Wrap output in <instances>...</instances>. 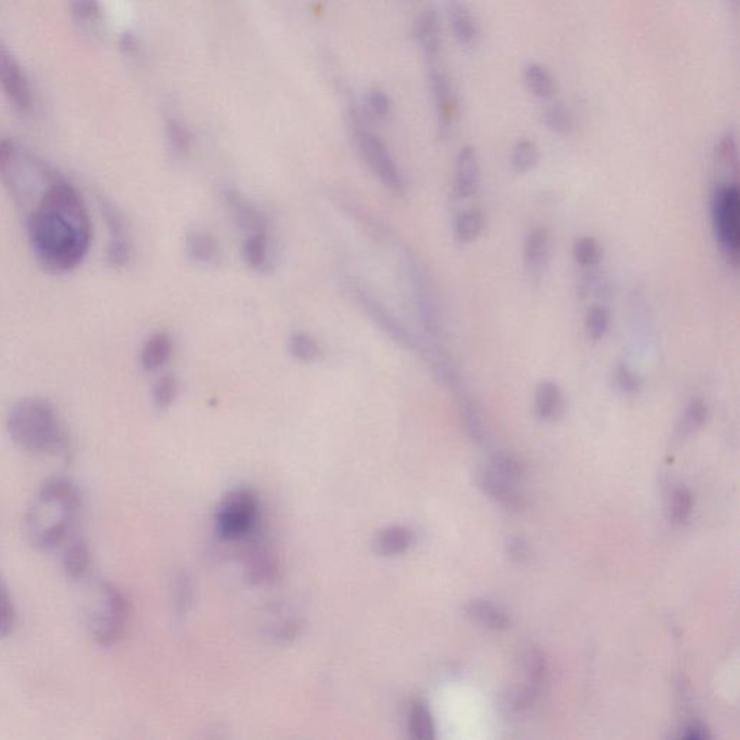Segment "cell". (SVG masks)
<instances>
[{"instance_id": "cell-13", "label": "cell", "mask_w": 740, "mask_h": 740, "mask_svg": "<svg viewBox=\"0 0 740 740\" xmlns=\"http://www.w3.org/2000/svg\"><path fill=\"white\" fill-rule=\"evenodd\" d=\"M225 201L235 225L239 227L240 232L245 233V236L269 235V223L265 214L242 193L235 188H229L225 191Z\"/></svg>"}, {"instance_id": "cell-23", "label": "cell", "mask_w": 740, "mask_h": 740, "mask_svg": "<svg viewBox=\"0 0 740 740\" xmlns=\"http://www.w3.org/2000/svg\"><path fill=\"white\" fill-rule=\"evenodd\" d=\"M185 251L199 264H213L219 259V246L209 233L191 230L185 238Z\"/></svg>"}, {"instance_id": "cell-22", "label": "cell", "mask_w": 740, "mask_h": 740, "mask_svg": "<svg viewBox=\"0 0 740 740\" xmlns=\"http://www.w3.org/2000/svg\"><path fill=\"white\" fill-rule=\"evenodd\" d=\"M242 256L245 264L253 271L265 272L271 269V248L269 235L245 236L242 246Z\"/></svg>"}, {"instance_id": "cell-17", "label": "cell", "mask_w": 740, "mask_h": 740, "mask_svg": "<svg viewBox=\"0 0 740 740\" xmlns=\"http://www.w3.org/2000/svg\"><path fill=\"white\" fill-rule=\"evenodd\" d=\"M480 488L485 490L490 498L496 499L508 509H519L522 506V496L516 489V482L508 477L499 475L489 466L483 467L477 476Z\"/></svg>"}, {"instance_id": "cell-30", "label": "cell", "mask_w": 740, "mask_h": 740, "mask_svg": "<svg viewBox=\"0 0 740 740\" xmlns=\"http://www.w3.org/2000/svg\"><path fill=\"white\" fill-rule=\"evenodd\" d=\"M412 542L410 529L404 527H392L386 529L379 537L378 547L381 554L398 555L407 551Z\"/></svg>"}, {"instance_id": "cell-34", "label": "cell", "mask_w": 740, "mask_h": 740, "mask_svg": "<svg viewBox=\"0 0 740 740\" xmlns=\"http://www.w3.org/2000/svg\"><path fill=\"white\" fill-rule=\"evenodd\" d=\"M573 256L574 261L583 268H593V266L599 264L600 258H602V248H600L596 239L582 236L574 242Z\"/></svg>"}, {"instance_id": "cell-41", "label": "cell", "mask_w": 740, "mask_h": 740, "mask_svg": "<svg viewBox=\"0 0 740 740\" xmlns=\"http://www.w3.org/2000/svg\"><path fill=\"white\" fill-rule=\"evenodd\" d=\"M525 670L528 675V686L540 691L547 678V664L540 651H529L525 657Z\"/></svg>"}, {"instance_id": "cell-37", "label": "cell", "mask_w": 740, "mask_h": 740, "mask_svg": "<svg viewBox=\"0 0 740 740\" xmlns=\"http://www.w3.org/2000/svg\"><path fill=\"white\" fill-rule=\"evenodd\" d=\"M610 313L608 307L602 304L593 305L586 316V331L590 339L599 342L608 333Z\"/></svg>"}, {"instance_id": "cell-35", "label": "cell", "mask_w": 740, "mask_h": 740, "mask_svg": "<svg viewBox=\"0 0 740 740\" xmlns=\"http://www.w3.org/2000/svg\"><path fill=\"white\" fill-rule=\"evenodd\" d=\"M538 162V149L534 142L522 139L515 145L512 152L511 165L516 174H525L531 171Z\"/></svg>"}, {"instance_id": "cell-31", "label": "cell", "mask_w": 740, "mask_h": 740, "mask_svg": "<svg viewBox=\"0 0 740 740\" xmlns=\"http://www.w3.org/2000/svg\"><path fill=\"white\" fill-rule=\"evenodd\" d=\"M410 733L417 740H430L434 738V723L431 719L430 710L423 701H415L410 713Z\"/></svg>"}, {"instance_id": "cell-43", "label": "cell", "mask_w": 740, "mask_h": 740, "mask_svg": "<svg viewBox=\"0 0 740 740\" xmlns=\"http://www.w3.org/2000/svg\"><path fill=\"white\" fill-rule=\"evenodd\" d=\"M615 379L616 386H618L622 394L635 395L641 389V379H639V376L626 363H621L616 368Z\"/></svg>"}, {"instance_id": "cell-28", "label": "cell", "mask_w": 740, "mask_h": 740, "mask_svg": "<svg viewBox=\"0 0 740 740\" xmlns=\"http://www.w3.org/2000/svg\"><path fill=\"white\" fill-rule=\"evenodd\" d=\"M459 407L460 415H462V421L464 430L469 434L473 440L480 441L485 436V428H483L482 414H480L479 407L470 395L460 392L459 394Z\"/></svg>"}, {"instance_id": "cell-38", "label": "cell", "mask_w": 740, "mask_h": 740, "mask_svg": "<svg viewBox=\"0 0 740 740\" xmlns=\"http://www.w3.org/2000/svg\"><path fill=\"white\" fill-rule=\"evenodd\" d=\"M16 612L8 586L0 577V639L6 638L14 631Z\"/></svg>"}, {"instance_id": "cell-21", "label": "cell", "mask_w": 740, "mask_h": 740, "mask_svg": "<svg viewBox=\"0 0 740 740\" xmlns=\"http://www.w3.org/2000/svg\"><path fill=\"white\" fill-rule=\"evenodd\" d=\"M466 613L473 622L492 629V631H505L511 626V619L508 618V615L498 606L492 605L486 600H472L467 605Z\"/></svg>"}, {"instance_id": "cell-16", "label": "cell", "mask_w": 740, "mask_h": 740, "mask_svg": "<svg viewBox=\"0 0 740 740\" xmlns=\"http://www.w3.org/2000/svg\"><path fill=\"white\" fill-rule=\"evenodd\" d=\"M414 38L428 64L440 61L443 41H441L440 19L436 12L425 11L418 16L414 24Z\"/></svg>"}, {"instance_id": "cell-39", "label": "cell", "mask_w": 740, "mask_h": 740, "mask_svg": "<svg viewBox=\"0 0 740 740\" xmlns=\"http://www.w3.org/2000/svg\"><path fill=\"white\" fill-rule=\"evenodd\" d=\"M544 122L553 132L569 133L573 128V118H571L569 109L561 103H554L545 110Z\"/></svg>"}, {"instance_id": "cell-8", "label": "cell", "mask_w": 740, "mask_h": 740, "mask_svg": "<svg viewBox=\"0 0 740 740\" xmlns=\"http://www.w3.org/2000/svg\"><path fill=\"white\" fill-rule=\"evenodd\" d=\"M355 142L360 157L366 162L373 175L392 193L398 196L404 194L407 190L404 175L399 170L385 142L366 129H356Z\"/></svg>"}, {"instance_id": "cell-45", "label": "cell", "mask_w": 740, "mask_h": 740, "mask_svg": "<svg viewBox=\"0 0 740 740\" xmlns=\"http://www.w3.org/2000/svg\"><path fill=\"white\" fill-rule=\"evenodd\" d=\"M681 738L687 739V740L709 739L710 732H709V729H707V726L703 725V723H700V722L691 723L690 726L686 727V732H684L683 735H681Z\"/></svg>"}, {"instance_id": "cell-19", "label": "cell", "mask_w": 740, "mask_h": 740, "mask_svg": "<svg viewBox=\"0 0 740 740\" xmlns=\"http://www.w3.org/2000/svg\"><path fill=\"white\" fill-rule=\"evenodd\" d=\"M172 355V340L167 333L149 336L139 353V365L145 372L152 373L164 368Z\"/></svg>"}, {"instance_id": "cell-32", "label": "cell", "mask_w": 740, "mask_h": 740, "mask_svg": "<svg viewBox=\"0 0 740 740\" xmlns=\"http://www.w3.org/2000/svg\"><path fill=\"white\" fill-rule=\"evenodd\" d=\"M707 420V405L701 399H694L684 412L678 425V436L688 437L703 427Z\"/></svg>"}, {"instance_id": "cell-3", "label": "cell", "mask_w": 740, "mask_h": 740, "mask_svg": "<svg viewBox=\"0 0 740 740\" xmlns=\"http://www.w3.org/2000/svg\"><path fill=\"white\" fill-rule=\"evenodd\" d=\"M6 430L19 449L38 456H66L70 449L66 427L45 399L16 402L6 418Z\"/></svg>"}, {"instance_id": "cell-36", "label": "cell", "mask_w": 740, "mask_h": 740, "mask_svg": "<svg viewBox=\"0 0 740 740\" xmlns=\"http://www.w3.org/2000/svg\"><path fill=\"white\" fill-rule=\"evenodd\" d=\"M288 350H290L294 359L303 363L314 362L320 355V347H318L316 340L305 333L292 334L290 343H288Z\"/></svg>"}, {"instance_id": "cell-20", "label": "cell", "mask_w": 740, "mask_h": 740, "mask_svg": "<svg viewBox=\"0 0 740 740\" xmlns=\"http://www.w3.org/2000/svg\"><path fill=\"white\" fill-rule=\"evenodd\" d=\"M535 411L541 420H558L564 411V398L560 386L551 381H542L535 391Z\"/></svg>"}, {"instance_id": "cell-2", "label": "cell", "mask_w": 740, "mask_h": 740, "mask_svg": "<svg viewBox=\"0 0 740 740\" xmlns=\"http://www.w3.org/2000/svg\"><path fill=\"white\" fill-rule=\"evenodd\" d=\"M81 508V493L73 480L50 477L38 489L25 516L29 541L38 550L51 551L70 538Z\"/></svg>"}, {"instance_id": "cell-10", "label": "cell", "mask_w": 740, "mask_h": 740, "mask_svg": "<svg viewBox=\"0 0 740 740\" xmlns=\"http://www.w3.org/2000/svg\"><path fill=\"white\" fill-rule=\"evenodd\" d=\"M100 214L107 229L106 264L113 269H123L131 262L132 245L125 214L118 204L106 197L99 199Z\"/></svg>"}, {"instance_id": "cell-47", "label": "cell", "mask_w": 740, "mask_h": 740, "mask_svg": "<svg viewBox=\"0 0 740 740\" xmlns=\"http://www.w3.org/2000/svg\"><path fill=\"white\" fill-rule=\"evenodd\" d=\"M730 2L736 3L738 2V0H730Z\"/></svg>"}, {"instance_id": "cell-40", "label": "cell", "mask_w": 740, "mask_h": 740, "mask_svg": "<svg viewBox=\"0 0 740 740\" xmlns=\"http://www.w3.org/2000/svg\"><path fill=\"white\" fill-rule=\"evenodd\" d=\"M716 158L727 170L738 171V146L732 132H727L717 142Z\"/></svg>"}, {"instance_id": "cell-15", "label": "cell", "mask_w": 740, "mask_h": 740, "mask_svg": "<svg viewBox=\"0 0 740 740\" xmlns=\"http://www.w3.org/2000/svg\"><path fill=\"white\" fill-rule=\"evenodd\" d=\"M551 238L544 227H537L528 233L524 243V265L529 277L538 281L550 264Z\"/></svg>"}, {"instance_id": "cell-26", "label": "cell", "mask_w": 740, "mask_h": 740, "mask_svg": "<svg viewBox=\"0 0 740 740\" xmlns=\"http://www.w3.org/2000/svg\"><path fill=\"white\" fill-rule=\"evenodd\" d=\"M71 15L84 31L94 32L103 21V9L99 0H71Z\"/></svg>"}, {"instance_id": "cell-44", "label": "cell", "mask_w": 740, "mask_h": 740, "mask_svg": "<svg viewBox=\"0 0 740 740\" xmlns=\"http://www.w3.org/2000/svg\"><path fill=\"white\" fill-rule=\"evenodd\" d=\"M691 505H693V499L686 488L675 490L673 503H671V518L675 524L686 521L691 512Z\"/></svg>"}, {"instance_id": "cell-24", "label": "cell", "mask_w": 740, "mask_h": 740, "mask_svg": "<svg viewBox=\"0 0 740 740\" xmlns=\"http://www.w3.org/2000/svg\"><path fill=\"white\" fill-rule=\"evenodd\" d=\"M485 229V216L482 210L472 209L463 210L454 222V236L460 243H472L479 239Z\"/></svg>"}, {"instance_id": "cell-7", "label": "cell", "mask_w": 740, "mask_h": 740, "mask_svg": "<svg viewBox=\"0 0 740 740\" xmlns=\"http://www.w3.org/2000/svg\"><path fill=\"white\" fill-rule=\"evenodd\" d=\"M129 603L112 584H102L99 603L92 616L94 641L102 647H112L123 638L128 625Z\"/></svg>"}, {"instance_id": "cell-5", "label": "cell", "mask_w": 740, "mask_h": 740, "mask_svg": "<svg viewBox=\"0 0 740 740\" xmlns=\"http://www.w3.org/2000/svg\"><path fill=\"white\" fill-rule=\"evenodd\" d=\"M714 235L726 261L739 265L740 256V193L738 183H719L712 197Z\"/></svg>"}, {"instance_id": "cell-18", "label": "cell", "mask_w": 740, "mask_h": 740, "mask_svg": "<svg viewBox=\"0 0 740 740\" xmlns=\"http://www.w3.org/2000/svg\"><path fill=\"white\" fill-rule=\"evenodd\" d=\"M446 15L454 37L469 47L476 41L477 25L469 5L464 0H446Z\"/></svg>"}, {"instance_id": "cell-6", "label": "cell", "mask_w": 740, "mask_h": 740, "mask_svg": "<svg viewBox=\"0 0 740 740\" xmlns=\"http://www.w3.org/2000/svg\"><path fill=\"white\" fill-rule=\"evenodd\" d=\"M343 285L344 290H346L349 297L359 305L360 310H362L363 313H365L366 316H368L370 320H372L373 323L381 329V331H384L389 339L394 340L395 343H398L399 346L405 347V349L418 350L420 339L415 337V334L412 333V331L408 329L401 320H399L397 314H395L394 311H392L391 308H389L388 305H386L384 301L375 294V292L370 290L369 287H366L362 281H359V279L356 278L344 279Z\"/></svg>"}, {"instance_id": "cell-11", "label": "cell", "mask_w": 740, "mask_h": 740, "mask_svg": "<svg viewBox=\"0 0 740 740\" xmlns=\"http://www.w3.org/2000/svg\"><path fill=\"white\" fill-rule=\"evenodd\" d=\"M258 515V502L249 490H236L227 496L219 512L220 534L229 540L245 537Z\"/></svg>"}, {"instance_id": "cell-12", "label": "cell", "mask_w": 740, "mask_h": 740, "mask_svg": "<svg viewBox=\"0 0 740 740\" xmlns=\"http://www.w3.org/2000/svg\"><path fill=\"white\" fill-rule=\"evenodd\" d=\"M428 81H430L431 96H433L434 107H436L438 131L441 136H447L456 120L457 100L453 84L446 71L440 66V61L430 64Z\"/></svg>"}, {"instance_id": "cell-25", "label": "cell", "mask_w": 740, "mask_h": 740, "mask_svg": "<svg viewBox=\"0 0 740 740\" xmlns=\"http://www.w3.org/2000/svg\"><path fill=\"white\" fill-rule=\"evenodd\" d=\"M64 571L70 579L79 580L90 569V550L86 542L76 540L68 544L63 557Z\"/></svg>"}, {"instance_id": "cell-14", "label": "cell", "mask_w": 740, "mask_h": 740, "mask_svg": "<svg viewBox=\"0 0 740 740\" xmlns=\"http://www.w3.org/2000/svg\"><path fill=\"white\" fill-rule=\"evenodd\" d=\"M480 165L476 149L464 146L457 155L456 174H454V194L457 199H472L479 190Z\"/></svg>"}, {"instance_id": "cell-42", "label": "cell", "mask_w": 740, "mask_h": 740, "mask_svg": "<svg viewBox=\"0 0 740 740\" xmlns=\"http://www.w3.org/2000/svg\"><path fill=\"white\" fill-rule=\"evenodd\" d=\"M365 105L370 115L378 119L386 118L392 109L391 97L381 89H370L365 96Z\"/></svg>"}, {"instance_id": "cell-9", "label": "cell", "mask_w": 740, "mask_h": 740, "mask_svg": "<svg viewBox=\"0 0 740 740\" xmlns=\"http://www.w3.org/2000/svg\"><path fill=\"white\" fill-rule=\"evenodd\" d=\"M0 90L21 115H29L34 109V92L24 68L12 51L0 40Z\"/></svg>"}, {"instance_id": "cell-1", "label": "cell", "mask_w": 740, "mask_h": 740, "mask_svg": "<svg viewBox=\"0 0 740 740\" xmlns=\"http://www.w3.org/2000/svg\"><path fill=\"white\" fill-rule=\"evenodd\" d=\"M27 235L38 264L53 274L74 271L89 255L93 239L89 210L63 174L29 206Z\"/></svg>"}, {"instance_id": "cell-46", "label": "cell", "mask_w": 740, "mask_h": 740, "mask_svg": "<svg viewBox=\"0 0 740 740\" xmlns=\"http://www.w3.org/2000/svg\"><path fill=\"white\" fill-rule=\"evenodd\" d=\"M509 554L516 561H524L528 557V548L521 540H512L509 544Z\"/></svg>"}, {"instance_id": "cell-33", "label": "cell", "mask_w": 740, "mask_h": 740, "mask_svg": "<svg viewBox=\"0 0 740 740\" xmlns=\"http://www.w3.org/2000/svg\"><path fill=\"white\" fill-rule=\"evenodd\" d=\"M178 395V381L175 376L167 375L159 378L152 388V404L155 410L165 411L174 404Z\"/></svg>"}, {"instance_id": "cell-29", "label": "cell", "mask_w": 740, "mask_h": 740, "mask_svg": "<svg viewBox=\"0 0 740 740\" xmlns=\"http://www.w3.org/2000/svg\"><path fill=\"white\" fill-rule=\"evenodd\" d=\"M165 136L171 151L177 157H185L190 152L191 135L183 120L170 116L165 120Z\"/></svg>"}, {"instance_id": "cell-27", "label": "cell", "mask_w": 740, "mask_h": 740, "mask_svg": "<svg viewBox=\"0 0 740 740\" xmlns=\"http://www.w3.org/2000/svg\"><path fill=\"white\" fill-rule=\"evenodd\" d=\"M524 79L529 92L534 94L535 97H538V99L548 100L554 96V79L542 64L529 63L525 67Z\"/></svg>"}, {"instance_id": "cell-4", "label": "cell", "mask_w": 740, "mask_h": 740, "mask_svg": "<svg viewBox=\"0 0 740 740\" xmlns=\"http://www.w3.org/2000/svg\"><path fill=\"white\" fill-rule=\"evenodd\" d=\"M61 172L11 138H0V183L25 210Z\"/></svg>"}]
</instances>
